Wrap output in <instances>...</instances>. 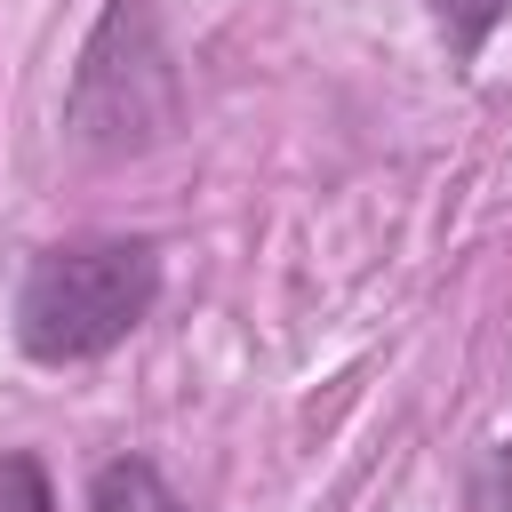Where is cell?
Instances as JSON below:
<instances>
[{
  "label": "cell",
  "instance_id": "cell-1",
  "mask_svg": "<svg viewBox=\"0 0 512 512\" xmlns=\"http://www.w3.org/2000/svg\"><path fill=\"white\" fill-rule=\"evenodd\" d=\"M160 304V256L152 240H72L32 256L16 288V344L48 368L112 352L128 328H144Z\"/></svg>",
  "mask_w": 512,
  "mask_h": 512
},
{
  "label": "cell",
  "instance_id": "cell-2",
  "mask_svg": "<svg viewBox=\"0 0 512 512\" xmlns=\"http://www.w3.org/2000/svg\"><path fill=\"white\" fill-rule=\"evenodd\" d=\"M176 120H184V80H176V56L160 40L152 0H112L96 16L80 72H72V96H64L72 144L96 160H136V152L168 144Z\"/></svg>",
  "mask_w": 512,
  "mask_h": 512
},
{
  "label": "cell",
  "instance_id": "cell-3",
  "mask_svg": "<svg viewBox=\"0 0 512 512\" xmlns=\"http://www.w3.org/2000/svg\"><path fill=\"white\" fill-rule=\"evenodd\" d=\"M88 512H192V504L160 480V464H144V456H112V464L96 472V488H88Z\"/></svg>",
  "mask_w": 512,
  "mask_h": 512
},
{
  "label": "cell",
  "instance_id": "cell-4",
  "mask_svg": "<svg viewBox=\"0 0 512 512\" xmlns=\"http://www.w3.org/2000/svg\"><path fill=\"white\" fill-rule=\"evenodd\" d=\"M0 512H56L48 472H40L32 456H0Z\"/></svg>",
  "mask_w": 512,
  "mask_h": 512
}]
</instances>
